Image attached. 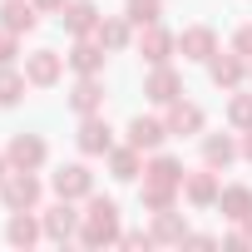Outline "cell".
<instances>
[{"mask_svg":"<svg viewBox=\"0 0 252 252\" xmlns=\"http://www.w3.org/2000/svg\"><path fill=\"white\" fill-rule=\"evenodd\" d=\"M69 104H74L79 114H94V109H99V84H94V74H84V79H79V89L69 94Z\"/></svg>","mask_w":252,"mask_h":252,"instance_id":"15","label":"cell"},{"mask_svg":"<svg viewBox=\"0 0 252 252\" xmlns=\"http://www.w3.org/2000/svg\"><path fill=\"white\" fill-rule=\"evenodd\" d=\"M213 79H218V84H237V79H242V60H237V50L222 55V60H213Z\"/></svg>","mask_w":252,"mask_h":252,"instance_id":"17","label":"cell"},{"mask_svg":"<svg viewBox=\"0 0 252 252\" xmlns=\"http://www.w3.org/2000/svg\"><path fill=\"white\" fill-rule=\"evenodd\" d=\"M10 242H35V222L30 218H15L10 222Z\"/></svg>","mask_w":252,"mask_h":252,"instance_id":"26","label":"cell"},{"mask_svg":"<svg viewBox=\"0 0 252 252\" xmlns=\"http://www.w3.org/2000/svg\"><path fill=\"white\" fill-rule=\"evenodd\" d=\"M144 94H149V99H154V104H173V99H178V74H173V69H163V64H158V69H154V79H149V89H144Z\"/></svg>","mask_w":252,"mask_h":252,"instance_id":"9","label":"cell"},{"mask_svg":"<svg viewBox=\"0 0 252 252\" xmlns=\"http://www.w3.org/2000/svg\"><path fill=\"white\" fill-rule=\"evenodd\" d=\"M114 213H119V208L99 198V203L89 208V227H84V242H109V237H119V218H114Z\"/></svg>","mask_w":252,"mask_h":252,"instance_id":"1","label":"cell"},{"mask_svg":"<svg viewBox=\"0 0 252 252\" xmlns=\"http://www.w3.org/2000/svg\"><path fill=\"white\" fill-rule=\"evenodd\" d=\"M35 5H40V10H60V5H64V0H35Z\"/></svg>","mask_w":252,"mask_h":252,"instance_id":"30","label":"cell"},{"mask_svg":"<svg viewBox=\"0 0 252 252\" xmlns=\"http://www.w3.org/2000/svg\"><path fill=\"white\" fill-rule=\"evenodd\" d=\"M69 64L79 69V74H99V64H104V45H74V55H69Z\"/></svg>","mask_w":252,"mask_h":252,"instance_id":"14","label":"cell"},{"mask_svg":"<svg viewBox=\"0 0 252 252\" xmlns=\"http://www.w3.org/2000/svg\"><path fill=\"white\" fill-rule=\"evenodd\" d=\"M168 50H173V35H168V30H158V25H149V30H144V60L163 64V60H168Z\"/></svg>","mask_w":252,"mask_h":252,"instance_id":"11","label":"cell"},{"mask_svg":"<svg viewBox=\"0 0 252 252\" xmlns=\"http://www.w3.org/2000/svg\"><path fill=\"white\" fill-rule=\"evenodd\" d=\"M0 15H5V30H35V5H25V0H5V10H0Z\"/></svg>","mask_w":252,"mask_h":252,"instance_id":"13","label":"cell"},{"mask_svg":"<svg viewBox=\"0 0 252 252\" xmlns=\"http://www.w3.org/2000/svg\"><path fill=\"white\" fill-rule=\"evenodd\" d=\"M0 178H5V163H0Z\"/></svg>","mask_w":252,"mask_h":252,"instance_id":"32","label":"cell"},{"mask_svg":"<svg viewBox=\"0 0 252 252\" xmlns=\"http://www.w3.org/2000/svg\"><path fill=\"white\" fill-rule=\"evenodd\" d=\"M213 193H218V183H213L208 173H198V178L188 183V198H193V203H213Z\"/></svg>","mask_w":252,"mask_h":252,"instance_id":"25","label":"cell"},{"mask_svg":"<svg viewBox=\"0 0 252 252\" xmlns=\"http://www.w3.org/2000/svg\"><path fill=\"white\" fill-rule=\"evenodd\" d=\"M232 50H237V55H252V25H242V30H237V40H232Z\"/></svg>","mask_w":252,"mask_h":252,"instance_id":"29","label":"cell"},{"mask_svg":"<svg viewBox=\"0 0 252 252\" xmlns=\"http://www.w3.org/2000/svg\"><path fill=\"white\" fill-rule=\"evenodd\" d=\"M158 237H183V222L163 213V218H158Z\"/></svg>","mask_w":252,"mask_h":252,"instance_id":"28","label":"cell"},{"mask_svg":"<svg viewBox=\"0 0 252 252\" xmlns=\"http://www.w3.org/2000/svg\"><path fill=\"white\" fill-rule=\"evenodd\" d=\"M10 158H15L20 168H40V163H45V144H40L35 134H20V139L10 144Z\"/></svg>","mask_w":252,"mask_h":252,"instance_id":"10","label":"cell"},{"mask_svg":"<svg viewBox=\"0 0 252 252\" xmlns=\"http://www.w3.org/2000/svg\"><path fill=\"white\" fill-rule=\"evenodd\" d=\"M222 213H227V218H247V213H252V193H247V188H227V193H222Z\"/></svg>","mask_w":252,"mask_h":252,"instance_id":"18","label":"cell"},{"mask_svg":"<svg viewBox=\"0 0 252 252\" xmlns=\"http://www.w3.org/2000/svg\"><path fill=\"white\" fill-rule=\"evenodd\" d=\"M163 134H168V124H158V119H134L129 124V144L134 149H158Z\"/></svg>","mask_w":252,"mask_h":252,"instance_id":"4","label":"cell"},{"mask_svg":"<svg viewBox=\"0 0 252 252\" xmlns=\"http://www.w3.org/2000/svg\"><path fill=\"white\" fill-rule=\"evenodd\" d=\"M227 119L237 124V129H252V94H237L232 109H227Z\"/></svg>","mask_w":252,"mask_h":252,"instance_id":"21","label":"cell"},{"mask_svg":"<svg viewBox=\"0 0 252 252\" xmlns=\"http://www.w3.org/2000/svg\"><path fill=\"white\" fill-rule=\"evenodd\" d=\"M109 124L104 119H84V129H79V149L84 154H109Z\"/></svg>","mask_w":252,"mask_h":252,"instance_id":"6","label":"cell"},{"mask_svg":"<svg viewBox=\"0 0 252 252\" xmlns=\"http://www.w3.org/2000/svg\"><path fill=\"white\" fill-rule=\"evenodd\" d=\"M15 60V30H0V64Z\"/></svg>","mask_w":252,"mask_h":252,"instance_id":"27","label":"cell"},{"mask_svg":"<svg viewBox=\"0 0 252 252\" xmlns=\"http://www.w3.org/2000/svg\"><path fill=\"white\" fill-rule=\"evenodd\" d=\"M242 154H247V158H252V134H247V144H242Z\"/></svg>","mask_w":252,"mask_h":252,"instance_id":"31","label":"cell"},{"mask_svg":"<svg viewBox=\"0 0 252 252\" xmlns=\"http://www.w3.org/2000/svg\"><path fill=\"white\" fill-rule=\"evenodd\" d=\"M20 94H25V79L15 69H0V104H15Z\"/></svg>","mask_w":252,"mask_h":252,"instance_id":"19","label":"cell"},{"mask_svg":"<svg viewBox=\"0 0 252 252\" xmlns=\"http://www.w3.org/2000/svg\"><path fill=\"white\" fill-rule=\"evenodd\" d=\"M25 79H30V84H55V79H60V55H55V50H35V55L25 60Z\"/></svg>","mask_w":252,"mask_h":252,"instance_id":"2","label":"cell"},{"mask_svg":"<svg viewBox=\"0 0 252 252\" xmlns=\"http://www.w3.org/2000/svg\"><path fill=\"white\" fill-rule=\"evenodd\" d=\"M134 173H139V149L129 144V149L114 154V178H134Z\"/></svg>","mask_w":252,"mask_h":252,"instance_id":"20","label":"cell"},{"mask_svg":"<svg viewBox=\"0 0 252 252\" xmlns=\"http://www.w3.org/2000/svg\"><path fill=\"white\" fill-rule=\"evenodd\" d=\"M55 193L60 198H84L89 193V168H79V163L74 168H60L55 173Z\"/></svg>","mask_w":252,"mask_h":252,"instance_id":"5","label":"cell"},{"mask_svg":"<svg viewBox=\"0 0 252 252\" xmlns=\"http://www.w3.org/2000/svg\"><path fill=\"white\" fill-rule=\"evenodd\" d=\"M99 45L104 50H124L129 45V25L124 20H99Z\"/></svg>","mask_w":252,"mask_h":252,"instance_id":"16","label":"cell"},{"mask_svg":"<svg viewBox=\"0 0 252 252\" xmlns=\"http://www.w3.org/2000/svg\"><path fill=\"white\" fill-rule=\"evenodd\" d=\"M183 55L188 60H213V30L208 25H193V30H183Z\"/></svg>","mask_w":252,"mask_h":252,"instance_id":"8","label":"cell"},{"mask_svg":"<svg viewBox=\"0 0 252 252\" xmlns=\"http://www.w3.org/2000/svg\"><path fill=\"white\" fill-rule=\"evenodd\" d=\"M203 154H208V163L218 168V163H232V154H237V149H232V139H208V149H203Z\"/></svg>","mask_w":252,"mask_h":252,"instance_id":"22","label":"cell"},{"mask_svg":"<svg viewBox=\"0 0 252 252\" xmlns=\"http://www.w3.org/2000/svg\"><path fill=\"white\" fill-rule=\"evenodd\" d=\"M45 227H50V237H69V232H74V213H69V208H55Z\"/></svg>","mask_w":252,"mask_h":252,"instance_id":"23","label":"cell"},{"mask_svg":"<svg viewBox=\"0 0 252 252\" xmlns=\"http://www.w3.org/2000/svg\"><path fill=\"white\" fill-rule=\"evenodd\" d=\"M203 129V109L198 104H178L173 119H168V134H198Z\"/></svg>","mask_w":252,"mask_h":252,"instance_id":"12","label":"cell"},{"mask_svg":"<svg viewBox=\"0 0 252 252\" xmlns=\"http://www.w3.org/2000/svg\"><path fill=\"white\" fill-rule=\"evenodd\" d=\"M149 178H154V183H168V188H173V183H178L183 173H178V163H173V158H158V163L149 168Z\"/></svg>","mask_w":252,"mask_h":252,"instance_id":"24","label":"cell"},{"mask_svg":"<svg viewBox=\"0 0 252 252\" xmlns=\"http://www.w3.org/2000/svg\"><path fill=\"white\" fill-rule=\"evenodd\" d=\"M64 25L74 35H89V30H99V10L89 5V0H74V5H64Z\"/></svg>","mask_w":252,"mask_h":252,"instance_id":"7","label":"cell"},{"mask_svg":"<svg viewBox=\"0 0 252 252\" xmlns=\"http://www.w3.org/2000/svg\"><path fill=\"white\" fill-rule=\"evenodd\" d=\"M35 198H40V183L30 178V168L15 173V178H5V203H10V208H30Z\"/></svg>","mask_w":252,"mask_h":252,"instance_id":"3","label":"cell"}]
</instances>
